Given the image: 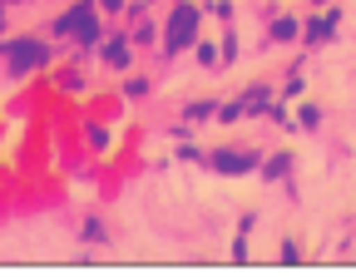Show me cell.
<instances>
[{"label":"cell","mask_w":356,"mask_h":277,"mask_svg":"<svg viewBox=\"0 0 356 277\" xmlns=\"http://www.w3.org/2000/svg\"><path fill=\"white\" fill-rule=\"evenodd\" d=\"M40 60H44V45H10V74H25Z\"/></svg>","instance_id":"3"},{"label":"cell","mask_w":356,"mask_h":277,"mask_svg":"<svg viewBox=\"0 0 356 277\" xmlns=\"http://www.w3.org/2000/svg\"><path fill=\"white\" fill-rule=\"evenodd\" d=\"M193 30H198V10L193 6H178L168 30H163V50H184V45H193Z\"/></svg>","instance_id":"1"},{"label":"cell","mask_w":356,"mask_h":277,"mask_svg":"<svg viewBox=\"0 0 356 277\" xmlns=\"http://www.w3.org/2000/svg\"><path fill=\"white\" fill-rule=\"evenodd\" d=\"M84 243H104V228L99 223H84Z\"/></svg>","instance_id":"9"},{"label":"cell","mask_w":356,"mask_h":277,"mask_svg":"<svg viewBox=\"0 0 356 277\" xmlns=\"http://www.w3.org/2000/svg\"><path fill=\"white\" fill-rule=\"evenodd\" d=\"M213 164H218L222 173H243V168H252V154H218Z\"/></svg>","instance_id":"4"},{"label":"cell","mask_w":356,"mask_h":277,"mask_svg":"<svg viewBox=\"0 0 356 277\" xmlns=\"http://www.w3.org/2000/svg\"><path fill=\"white\" fill-rule=\"evenodd\" d=\"M327 35H332V20H312V25H307V40H317V45H322Z\"/></svg>","instance_id":"5"},{"label":"cell","mask_w":356,"mask_h":277,"mask_svg":"<svg viewBox=\"0 0 356 277\" xmlns=\"http://www.w3.org/2000/svg\"><path fill=\"white\" fill-rule=\"evenodd\" d=\"M60 30H79L84 40H99V30H95V10H89V6H74V10L60 20Z\"/></svg>","instance_id":"2"},{"label":"cell","mask_w":356,"mask_h":277,"mask_svg":"<svg viewBox=\"0 0 356 277\" xmlns=\"http://www.w3.org/2000/svg\"><path fill=\"white\" fill-rule=\"evenodd\" d=\"M297 119H302V129H317V119H322V114H317V104H307Z\"/></svg>","instance_id":"8"},{"label":"cell","mask_w":356,"mask_h":277,"mask_svg":"<svg viewBox=\"0 0 356 277\" xmlns=\"http://www.w3.org/2000/svg\"><path fill=\"white\" fill-rule=\"evenodd\" d=\"M273 35H277V40H292V35H297V20H277Z\"/></svg>","instance_id":"7"},{"label":"cell","mask_w":356,"mask_h":277,"mask_svg":"<svg viewBox=\"0 0 356 277\" xmlns=\"http://www.w3.org/2000/svg\"><path fill=\"white\" fill-rule=\"evenodd\" d=\"M104 60H109V65H124L129 50H124V45H104Z\"/></svg>","instance_id":"6"}]
</instances>
